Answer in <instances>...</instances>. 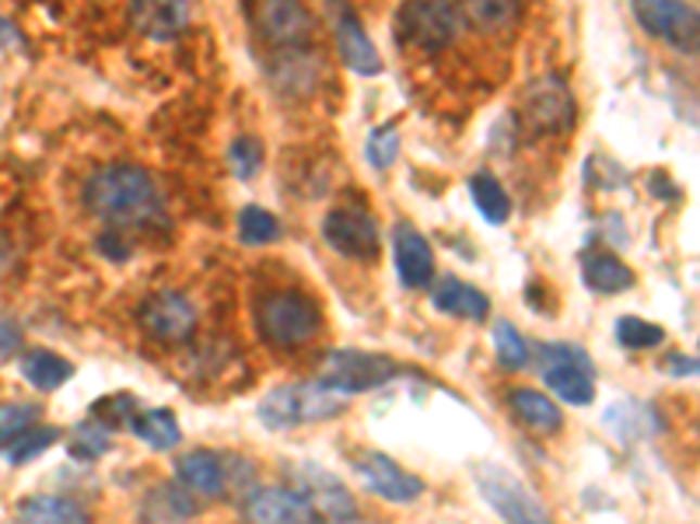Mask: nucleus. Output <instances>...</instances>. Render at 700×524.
Here are the masks:
<instances>
[{"instance_id": "nucleus-24", "label": "nucleus", "mask_w": 700, "mask_h": 524, "mask_svg": "<svg viewBox=\"0 0 700 524\" xmlns=\"http://www.w3.org/2000/svg\"><path fill=\"white\" fill-rule=\"evenodd\" d=\"M18 524H91V514L67 497H28L18 511Z\"/></svg>"}, {"instance_id": "nucleus-44", "label": "nucleus", "mask_w": 700, "mask_h": 524, "mask_svg": "<svg viewBox=\"0 0 700 524\" xmlns=\"http://www.w3.org/2000/svg\"><path fill=\"white\" fill-rule=\"evenodd\" d=\"M0 46H4V50H22V31L4 18H0Z\"/></svg>"}, {"instance_id": "nucleus-30", "label": "nucleus", "mask_w": 700, "mask_h": 524, "mask_svg": "<svg viewBox=\"0 0 700 524\" xmlns=\"http://www.w3.org/2000/svg\"><path fill=\"white\" fill-rule=\"evenodd\" d=\"M302 74L313 77V81H319V60L313 53H305V50L284 53V56L273 63V81H277V88L284 91V94H305L302 85H298Z\"/></svg>"}, {"instance_id": "nucleus-40", "label": "nucleus", "mask_w": 700, "mask_h": 524, "mask_svg": "<svg viewBox=\"0 0 700 524\" xmlns=\"http://www.w3.org/2000/svg\"><path fill=\"white\" fill-rule=\"evenodd\" d=\"M536 357H539L543 368H550V363H582V368H593L588 354L574 343H547V346L536 349Z\"/></svg>"}, {"instance_id": "nucleus-38", "label": "nucleus", "mask_w": 700, "mask_h": 524, "mask_svg": "<svg viewBox=\"0 0 700 524\" xmlns=\"http://www.w3.org/2000/svg\"><path fill=\"white\" fill-rule=\"evenodd\" d=\"M228 157H231V168H236L239 179H253L263 165V148L256 137H239L236 144H231Z\"/></svg>"}, {"instance_id": "nucleus-39", "label": "nucleus", "mask_w": 700, "mask_h": 524, "mask_svg": "<svg viewBox=\"0 0 700 524\" xmlns=\"http://www.w3.org/2000/svg\"><path fill=\"white\" fill-rule=\"evenodd\" d=\"M137 412V402L130 395H113V399H102L91 406V420H99L102 426H119V423H130Z\"/></svg>"}, {"instance_id": "nucleus-17", "label": "nucleus", "mask_w": 700, "mask_h": 524, "mask_svg": "<svg viewBox=\"0 0 700 524\" xmlns=\"http://www.w3.org/2000/svg\"><path fill=\"white\" fill-rule=\"evenodd\" d=\"M396 269L399 280L407 283L410 291H424L428 283L434 280V256L428 238L420 234L413 225H399L396 228Z\"/></svg>"}, {"instance_id": "nucleus-26", "label": "nucleus", "mask_w": 700, "mask_h": 524, "mask_svg": "<svg viewBox=\"0 0 700 524\" xmlns=\"http://www.w3.org/2000/svg\"><path fill=\"white\" fill-rule=\"evenodd\" d=\"M22 374L33 388L39 392H56L60 385H67L74 374V363L56 357L53 349H28L22 357Z\"/></svg>"}, {"instance_id": "nucleus-7", "label": "nucleus", "mask_w": 700, "mask_h": 524, "mask_svg": "<svg viewBox=\"0 0 700 524\" xmlns=\"http://www.w3.org/2000/svg\"><path fill=\"white\" fill-rule=\"evenodd\" d=\"M399 374V368L389 357L379 354H361V349H336L326 360V374L319 378V385L333 388L340 395H357V392H371L393 381Z\"/></svg>"}, {"instance_id": "nucleus-15", "label": "nucleus", "mask_w": 700, "mask_h": 524, "mask_svg": "<svg viewBox=\"0 0 700 524\" xmlns=\"http://www.w3.org/2000/svg\"><path fill=\"white\" fill-rule=\"evenodd\" d=\"M298 494L313 503V511L326 517H351L354 514V497L351 489L316 465H298Z\"/></svg>"}, {"instance_id": "nucleus-25", "label": "nucleus", "mask_w": 700, "mask_h": 524, "mask_svg": "<svg viewBox=\"0 0 700 524\" xmlns=\"http://www.w3.org/2000/svg\"><path fill=\"white\" fill-rule=\"evenodd\" d=\"M130 434H133L137 440H144L148 448H154V451H173L176 444H179V437H182L176 412H168V409H144V412H133Z\"/></svg>"}, {"instance_id": "nucleus-14", "label": "nucleus", "mask_w": 700, "mask_h": 524, "mask_svg": "<svg viewBox=\"0 0 700 524\" xmlns=\"http://www.w3.org/2000/svg\"><path fill=\"white\" fill-rule=\"evenodd\" d=\"M130 22L140 36L168 42L182 36L186 25H190V4L186 0H133Z\"/></svg>"}, {"instance_id": "nucleus-28", "label": "nucleus", "mask_w": 700, "mask_h": 524, "mask_svg": "<svg viewBox=\"0 0 700 524\" xmlns=\"http://www.w3.org/2000/svg\"><path fill=\"white\" fill-rule=\"evenodd\" d=\"M470 196L476 203L480 217L491 220V225H505V220L511 217V200L505 193V186L497 182L494 175L476 171L473 179H470Z\"/></svg>"}, {"instance_id": "nucleus-8", "label": "nucleus", "mask_w": 700, "mask_h": 524, "mask_svg": "<svg viewBox=\"0 0 700 524\" xmlns=\"http://www.w3.org/2000/svg\"><path fill=\"white\" fill-rule=\"evenodd\" d=\"M522 113L536 133H568L574 119H578V102H574L564 77L547 74L529 85Z\"/></svg>"}, {"instance_id": "nucleus-13", "label": "nucleus", "mask_w": 700, "mask_h": 524, "mask_svg": "<svg viewBox=\"0 0 700 524\" xmlns=\"http://www.w3.org/2000/svg\"><path fill=\"white\" fill-rule=\"evenodd\" d=\"M316 511L298 489L263 486L242 503V524H313Z\"/></svg>"}, {"instance_id": "nucleus-45", "label": "nucleus", "mask_w": 700, "mask_h": 524, "mask_svg": "<svg viewBox=\"0 0 700 524\" xmlns=\"http://www.w3.org/2000/svg\"><path fill=\"white\" fill-rule=\"evenodd\" d=\"M330 524H379V521H357V517H336Z\"/></svg>"}, {"instance_id": "nucleus-10", "label": "nucleus", "mask_w": 700, "mask_h": 524, "mask_svg": "<svg viewBox=\"0 0 700 524\" xmlns=\"http://www.w3.org/2000/svg\"><path fill=\"white\" fill-rule=\"evenodd\" d=\"M322 238L333 252H340L344 259H357V263H376L382 252L376 217L365 210H354V206H340V210L326 214Z\"/></svg>"}, {"instance_id": "nucleus-31", "label": "nucleus", "mask_w": 700, "mask_h": 524, "mask_svg": "<svg viewBox=\"0 0 700 524\" xmlns=\"http://www.w3.org/2000/svg\"><path fill=\"white\" fill-rule=\"evenodd\" d=\"M494 354L508 371H522L529 363V357H533V349H529V343L522 340V332L516 325L497 322L494 325Z\"/></svg>"}, {"instance_id": "nucleus-37", "label": "nucleus", "mask_w": 700, "mask_h": 524, "mask_svg": "<svg viewBox=\"0 0 700 524\" xmlns=\"http://www.w3.org/2000/svg\"><path fill=\"white\" fill-rule=\"evenodd\" d=\"M396 157H399V130L396 126H382V130L371 133L368 140V165L371 168H393L396 165Z\"/></svg>"}, {"instance_id": "nucleus-35", "label": "nucleus", "mask_w": 700, "mask_h": 524, "mask_svg": "<svg viewBox=\"0 0 700 524\" xmlns=\"http://www.w3.org/2000/svg\"><path fill=\"white\" fill-rule=\"evenodd\" d=\"M239 238L245 245H267L280 238V225L270 210H263V206H245L239 214Z\"/></svg>"}, {"instance_id": "nucleus-12", "label": "nucleus", "mask_w": 700, "mask_h": 524, "mask_svg": "<svg viewBox=\"0 0 700 524\" xmlns=\"http://www.w3.org/2000/svg\"><path fill=\"white\" fill-rule=\"evenodd\" d=\"M259 36L273 46H288V50H302L313 39L316 18L302 0H263L256 11Z\"/></svg>"}, {"instance_id": "nucleus-20", "label": "nucleus", "mask_w": 700, "mask_h": 524, "mask_svg": "<svg viewBox=\"0 0 700 524\" xmlns=\"http://www.w3.org/2000/svg\"><path fill=\"white\" fill-rule=\"evenodd\" d=\"M582 280L593 294H624L634 287V269L624 266L610 252H585L582 256Z\"/></svg>"}, {"instance_id": "nucleus-21", "label": "nucleus", "mask_w": 700, "mask_h": 524, "mask_svg": "<svg viewBox=\"0 0 700 524\" xmlns=\"http://www.w3.org/2000/svg\"><path fill=\"white\" fill-rule=\"evenodd\" d=\"M434 308L445 311V315H459V319H470V322H484L491 315V301L484 291L470 287V283H462L459 277H445L438 283V291L431 294Z\"/></svg>"}, {"instance_id": "nucleus-11", "label": "nucleus", "mask_w": 700, "mask_h": 524, "mask_svg": "<svg viewBox=\"0 0 700 524\" xmlns=\"http://www.w3.org/2000/svg\"><path fill=\"white\" fill-rule=\"evenodd\" d=\"M354 472L361 475V483L379 494L389 503H413L424 494V480L407 469H399L393 458L382 451H361L354 458Z\"/></svg>"}, {"instance_id": "nucleus-29", "label": "nucleus", "mask_w": 700, "mask_h": 524, "mask_svg": "<svg viewBox=\"0 0 700 524\" xmlns=\"http://www.w3.org/2000/svg\"><path fill=\"white\" fill-rule=\"evenodd\" d=\"M459 11L480 31H501L519 18V0H459Z\"/></svg>"}, {"instance_id": "nucleus-9", "label": "nucleus", "mask_w": 700, "mask_h": 524, "mask_svg": "<svg viewBox=\"0 0 700 524\" xmlns=\"http://www.w3.org/2000/svg\"><path fill=\"white\" fill-rule=\"evenodd\" d=\"M137 319L151 340L179 346V343L193 340L200 315H196V305L182 291H162V294H151L144 305H140Z\"/></svg>"}, {"instance_id": "nucleus-41", "label": "nucleus", "mask_w": 700, "mask_h": 524, "mask_svg": "<svg viewBox=\"0 0 700 524\" xmlns=\"http://www.w3.org/2000/svg\"><path fill=\"white\" fill-rule=\"evenodd\" d=\"M96 248L102 252V256H105L109 263H127V259H130V245L123 242V234H119V231H105V234H99Z\"/></svg>"}, {"instance_id": "nucleus-27", "label": "nucleus", "mask_w": 700, "mask_h": 524, "mask_svg": "<svg viewBox=\"0 0 700 524\" xmlns=\"http://www.w3.org/2000/svg\"><path fill=\"white\" fill-rule=\"evenodd\" d=\"M606 423L613 426V434L624 440V444H631L637 437L659 434V426H662L656 412H651L648 406H641V402H620V406H613L610 412H606Z\"/></svg>"}, {"instance_id": "nucleus-6", "label": "nucleus", "mask_w": 700, "mask_h": 524, "mask_svg": "<svg viewBox=\"0 0 700 524\" xmlns=\"http://www.w3.org/2000/svg\"><path fill=\"white\" fill-rule=\"evenodd\" d=\"M631 11L648 36H656L665 46H673L676 53L697 56L700 22H697V11L687 4V0H634Z\"/></svg>"}, {"instance_id": "nucleus-34", "label": "nucleus", "mask_w": 700, "mask_h": 524, "mask_svg": "<svg viewBox=\"0 0 700 524\" xmlns=\"http://www.w3.org/2000/svg\"><path fill=\"white\" fill-rule=\"evenodd\" d=\"M616 343L627 349H656L665 343V329L656 322L637 319V315H624V319L616 322Z\"/></svg>"}, {"instance_id": "nucleus-36", "label": "nucleus", "mask_w": 700, "mask_h": 524, "mask_svg": "<svg viewBox=\"0 0 700 524\" xmlns=\"http://www.w3.org/2000/svg\"><path fill=\"white\" fill-rule=\"evenodd\" d=\"M60 437L56 426H28V431L11 444L8 448V462L11 465H25V462H33L36 455H42L46 448H53Z\"/></svg>"}, {"instance_id": "nucleus-4", "label": "nucleus", "mask_w": 700, "mask_h": 524, "mask_svg": "<svg viewBox=\"0 0 700 524\" xmlns=\"http://www.w3.org/2000/svg\"><path fill=\"white\" fill-rule=\"evenodd\" d=\"M399 39L420 53H442L462 36V11L456 0H407L399 8Z\"/></svg>"}, {"instance_id": "nucleus-22", "label": "nucleus", "mask_w": 700, "mask_h": 524, "mask_svg": "<svg viewBox=\"0 0 700 524\" xmlns=\"http://www.w3.org/2000/svg\"><path fill=\"white\" fill-rule=\"evenodd\" d=\"M543 378H547V388L560 402H571V406L596 402L593 368H582V363H550V368H543Z\"/></svg>"}, {"instance_id": "nucleus-2", "label": "nucleus", "mask_w": 700, "mask_h": 524, "mask_svg": "<svg viewBox=\"0 0 700 524\" xmlns=\"http://www.w3.org/2000/svg\"><path fill=\"white\" fill-rule=\"evenodd\" d=\"M347 395L319 385V381H298V385H280L263 395L259 420L270 431H291L302 423H326L347 412Z\"/></svg>"}, {"instance_id": "nucleus-16", "label": "nucleus", "mask_w": 700, "mask_h": 524, "mask_svg": "<svg viewBox=\"0 0 700 524\" xmlns=\"http://www.w3.org/2000/svg\"><path fill=\"white\" fill-rule=\"evenodd\" d=\"M336 50L347 71L361 74V77L382 74V56L376 46H371L365 25L357 22V14H351V11L336 14Z\"/></svg>"}, {"instance_id": "nucleus-18", "label": "nucleus", "mask_w": 700, "mask_h": 524, "mask_svg": "<svg viewBox=\"0 0 700 524\" xmlns=\"http://www.w3.org/2000/svg\"><path fill=\"white\" fill-rule=\"evenodd\" d=\"M176 475L182 480V486L190 489L196 497H225L228 486H225V462L211 451H190L182 455L176 462Z\"/></svg>"}, {"instance_id": "nucleus-3", "label": "nucleus", "mask_w": 700, "mask_h": 524, "mask_svg": "<svg viewBox=\"0 0 700 524\" xmlns=\"http://www.w3.org/2000/svg\"><path fill=\"white\" fill-rule=\"evenodd\" d=\"M256 325H259V336L270 346L291 349V346H302L319 336L322 311L313 297H305L298 291H280L259 305Z\"/></svg>"}, {"instance_id": "nucleus-5", "label": "nucleus", "mask_w": 700, "mask_h": 524, "mask_svg": "<svg viewBox=\"0 0 700 524\" xmlns=\"http://www.w3.org/2000/svg\"><path fill=\"white\" fill-rule=\"evenodd\" d=\"M476 489L505 524H553L543 500L501 465H476Z\"/></svg>"}, {"instance_id": "nucleus-33", "label": "nucleus", "mask_w": 700, "mask_h": 524, "mask_svg": "<svg viewBox=\"0 0 700 524\" xmlns=\"http://www.w3.org/2000/svg\"><path fill=\"white\" fill-rule=\"evenodd\" d=\"M113 448V437H109V426L96 423H77L71 431V455L77 462H96L99 455Z\"/></svg>"}, {"instance_id": "nucleus-23", "label": "nucleus", "mask_w": 700, "mask_h": 524, "mask_svg": "<svg viewBox=\"0 0 700 524\" xmlns=\"http://www.w3.org/2000/svg\"><path fill=\"white\" fill-rule=\"evenodd\" d=\"M196 514V503L190 497V489L165 483L144 500V511H140V521L144 524H182Z\"/></svg>"}, {"instance_id": "nucleus-19", "label": "nucleus", "mask_w": 700, "mask_h": 524, "mask_svg": "<svg viewBox=\"0 0 700 524\" xmlns=\"http://www.w3.org/2000/svg\"><path fill=\"white\" fill-rule=\"evenodd\" d=\"M508 402L511 412L536 434H557L564 426V412L560 406L550 399L547 392H536V388H511L508 392Z\"/></svg>"}, {"instance_id": "nucleus-32", "label": "nucleus", "mask_w": 700, "mask_h": 524, "mask_svg": "<svg viewBox=\"0 0 700 524\" xmlns=\"http://www.w3.org/2000/svg\"><path fill=\"white\" fill-rule=\"evenodd\" d=\"M42 417V409L36 402H8L0 406V451H8L14 440H18L28 426H36Z\"/></svg>"}, {"instance_id": "nucleus-42", "label": "nucleus", "mask_w": 700, "mask_h": 524, "mask_svg": "<svg viewBox=\"0 0 700 524\" xmlns=\"http://www.w3.org/2000/svg\"><path fill=\"white\" fill-rule=\"evenodd\" d=\"M18 343H22V329L14 325L11 319H0V360H8Z\"/></svg>"}, {"instance_id": "nucleus-43", "label": "nucleus", "mask_w": 700, "mask_h": 524, "mask_svg": "<svg viewBox=\"0 0 700 524\" xmlns=\"http://www.w3.org/2000/svg\"><path fill=\"white\" fill-rule=\"evenodd\" d=\"M669 371H673L676 378H693L697 374V357L673 354V357H669Z\"/></svg>"}, {"instance_id": "nucleus-1", "label": "nucleus", "mask_w": 700, "mask_h": 524, "mask_svg": "<svg viewBox=\"0 0 700 524\" xmlns=\"http://www.w3.org/2000/svg\"><path fill=\"white\" fill-rule=\"evenodd\" d=\"M85 206L113 228H158L168 220L162 186L137 165L99 168L85 182Z\"/></svg>"}]
</instances>
